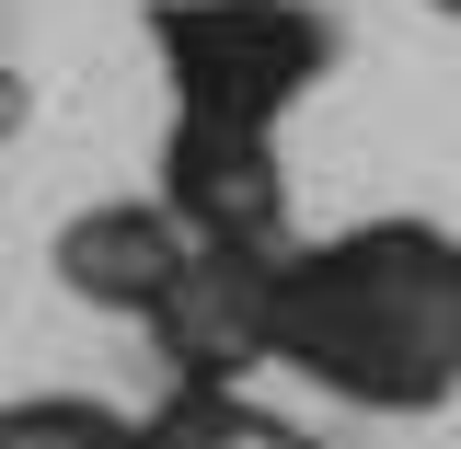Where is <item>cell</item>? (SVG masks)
<instances>
[{
    "instance_id": "3957f363",
    "label": "cell",
    "mask_w": 461,
    "mask_h": 449,
    "mask_svg": "<svg viewBox=\"0 0 461 449\" xmlns=\"http://www.w3.org/2000/svg\"><path fill=\"white\" fill-rule=\"evenodd\" d=\"M173 220L196 242H254L288 220L277 196V162H266V127H220V115H185L173 127Z\"/></svg>"
},
{
    "instance_id": "277c9868",
    "label": "cell",
    "mask_w": 461,
    "mask_h": 449,
    "mask_svg": "<svg viewBox=\"0 0 461 449\" xmlns=\"http://www.w3.org/2000/svg\"><path fill=\"white\" fill-rule=\"evenodd\" d=\"M196 265V230L173 208H93V220L58 230V277L104 311H162V288Z\"/></svg>"
},
{
    "instance_id": "6da1fadb",
    "label": "cell",
    "mask_w": 461,
    "mask_h": 449,
    "mask_svg": "<svg viewBox=\"0 0 461 449\" xmlns=\"http://www.w3.org/2000/svg\"><path fill=\"white\" fill-rule=\"evenodd\" d=\"M461 346V265L427 230H357L277 265V357L357 403H427Z\"/></svg>"
},
{
    "instance_id": "7a4b0ae2",
    "label": "cell",
    "mask_w": 461,
    "mask_h": 449,
    "mask_svg": "<svg viewBox=\"0 0 461 449\" xmlns=\"http://www.w3.org/2000/svg\"><path fill=\"white\" fill-rule=\"evenodd\" d=\"M150 35L173 58L185 115H220V127H266L323 69V23L288 12V0H162Z\"/></svg>"
},
{
    "instance_id": "8992f818",
    "label": "cell",
    "mask_w": 461,
    "mask_h": 449,
    "mask_svg": "<svg viewBox=\"0 0 461 449\" xmlns=\"http://www.w3.org/2000/svg\"><path fill=\"white\" fill-rule=\"evenodd\" d=\"M150 449H300V438L266 427V415H242V403H220V381H196L173 415H150Z\"/></svg>"
},
{
    "instance_id": "5b68a950",
    "label": "cell",
    "mask_w": 461,
    "mask_h": 449,
    "mask_svg": "<svg viewBox=\"0 0 461 449\" xmlns=\"http://www.w3.org/2000/svg\"><path fill=\"white\" fill-rule=\"evenodd\" d=\"M0 449H150V427L58 392V403H12V415H0Z\"/></svg>"
}]
</instances>
